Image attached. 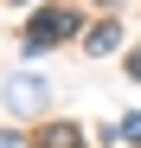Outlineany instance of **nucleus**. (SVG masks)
Returning <instances> with one entry per match:
<instances>
[{
    "instance_id": "f257e3e1",
    "label": "nucleus",
    "mask_w": 141,
    "mask_h": 148,
    "mask_svg": "<svg viewBox=\"0 0 141 148\" xmlns=\"http://www.w3.org/2000/svg\"><path fill=\"white\" fill-rule=\"evenodd\" d=\"M7 90H13V103H19V110H32V103H39V97H45V90H39V77H32V84H26V77H13Z\"/></svg>"
}]
</instances>
